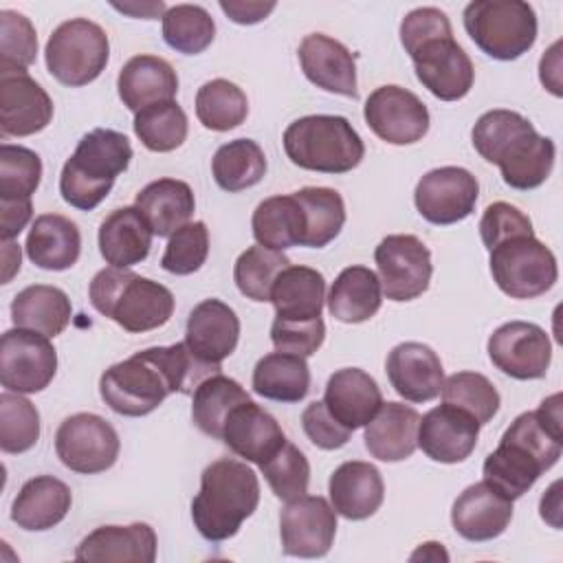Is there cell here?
<instances>
[{"label": "cell", "instance_id": "obj_1", "mask_svg": "<svg viewBox=\"0 0 563 563\" xmlns=\"http://www.w3.org/2000/svg\"><path fill=\"white\" fill-rule=\"evenodd\" d=\"M220 365L200 361L189 345H156L110 365L99 380L103 402L121 416L139 418L152 413L169 394H194Z\"/></svg>", "mask_w": 563, "mask_h": 563}, {"label": "cell", "instance_id": "obj_2", "mask_svg": "<svg viewBox=\"0 0 563 563\" xmlns=\"http://www.w3.org/2000/svg\"><path fill=\"white\" fill-rule=\"evenodd\" d=\"M561 451V394H552L539 409L523 411L510 422L497 449L484 460V482L515 501L559 462Z\"/></svg>", "mask_w": 563, "mask_h": 563}, {"label": "cell", "instance_id": "obj_3", "mask_svg": "<svg viewBox=\"0 0 563 563\" xmlns=\"http://www.w3.org/2000/svg\"><path fill=\"white\" fill-rule=\"evenodd\" d=\"M473 147L495 163L508 187L528 191L543 185L554 167V141L515 110H488L473 125Z\"/></svg>", "mask_w": 563, "mask_h": 563}, {"label": "cell", "instance_id": "obj_4", "mask_svg": "<svg viewBox=\"0 0 563 563\" xmlns=\"http://www.w3.org/2000/svg\"><path fill=\"white\" fill-rule=\"evenodd\" d=\"M260 504V482L244 462L222 457L211 462L200 477L191 501V519L207 541L231 539Z\"/></svg>", "mask_w": 563, "mask_h": 563}, {"label": "cell", "instance_id": "obj_5", "mask_svg": "<svg viewBox=\"0 0 563 563\" xmlns=\"http://www.w3.org/2000/svg\"><path fill=\"white\" fill-rule=\"evenodd\" d=\"M88 297L97 312L132 334L156 330L174 314L172 290L128 268L99 271L90 282Z\"/></svg>", "mask_w": 563, "mask_h": 563}, {"label": "cell", "instance_id": "obj_6", "mask_svg": "<svg viewBox=\"0 0 563 563\" xmlns=\"http://www.w3.org/2000/svg\"><path fill=\"white\" fill-rule=\"evenodd\" d=\"M130 158L132 145L125 134L108 128L90 130L62 167V198L79 211H92L110 194L117 176L128 169Z\"/></svg>", "mask_w": 563, "mask_h": 563}, {"label": "cell", "instance_id": "obj_7", "mask_svg": "<svg viewBox=\"0 0 563 563\" xmlns=\"http://www.w3.org/2000/svg\"><path fill=\"white\" fill-rule=\"evenodd\" d=\"M282 141L290 163L308 172L345 174L365 156L363 139L339 114L301 117L286 128Z\"/></svg>", "mask_w": 563, "mask_h": 563}, {"label": "cell", "instance_id": "obj_8", "mask_svg": "<svg viewBox=\"0 0 563 563\" xmlns=\"http://www.w3.org/2000/svg\"><path fill=\"white\" fill-rule=\"evenodd\" d=\"M462 18L475 46L499 62L521 57L537 42V13L523 0H473Z\"/></svg>", "mask_w": 563, "mask_h": 563}, {"label": "cell", "instance_id": "obj_9", "mask_svg": "<svg viewBox=\"0 0 563 563\" xmlns=\"http://www.w3.org/2000/svg\"><path fill=\"white\" fill-rule=\"evenodd\" d=\"M44 57L48 73L59 84L79 88L103 73L110 57V42L97 22L73 18L51 33Z\"/></svg>", "mask_w": 563, "mask_h": 563}, {"label": "cell", "instance_id": "obj_10", "mask_svg": "<svg viewBox=\"0 0 563 563\" xmlns=\"http://www.w3.org/2000/svg\"><path fill=\"white\" fill-rule=\"evenodd\" d=\"M488 264L497 288L512 299L545 295L559 277L554 253L534 235L504 240L490 249Z\"/></svg>", "mask_w": 563, "mask_h": 563}, {"label": "cell", "instance_id": "obj_11", "mask_svg": "<svg viewBox=\"0 0 563 563\" xmlns=\"http://www.w3.org/2000/svg\"><path fill=\"white\" fill-rule=\"evenodd\" d=\"M119 435L114 427L97 413L68 416L55 433V453L59 462L81 475L108 471L119 457Z\"/></svg>", "mask_w": 563, "mask_h": 563}, {"label": "cell", "instance_id": "obj_12", "mask_svg": "<svg viewBox=\"0 0 563 563\" xmlns=\"http://www.w3.org/2000/svg\"><path fill=\"white\" fill-rule=\"evenodd\" d=\"M57 372V352L48 336L13 328L0 339V383L7 391L37 394Z\"/></svg>", "mask_w": 563, "mask_h": 563}, {"label": "cell", "instance_id": "obj_13", "mask_svg": "<svg viewBox=\"0 0 563 563\" xmlns=\"http://www.w3.org/2000/svg\"><path fill=\"white\" fill-rule=\"evenodd\" d=\"M380 288L391 301H411L420 297L431 282L433 264L427 244L409 233H396L380 240L374 251Z\"/></svg>", "mask_w": 563, "mask_h": 563}, {"label": "cell", "instance_id": "obj_14", "mask_svg": "<svg viewBox=\"0 0 563 563\" xmlns=\"http://www.w3.org/2000/svg\"><path fill=\"white\" fill-rule=\"evenodd\" d=\"M418 81L442 101L466 97L475 81V68L464 48L453 40V31L435 35L407 53Z\"/></svg>", "mask_w": 563, "mask_h": 563}, {"label": "cell", "instance_id": "obj_15", "mask_svg": "<svg viewBox=\"0 0 563 563\" xmlns=\"http://www.w3.org/2000/svg\"><path fill=\"white\" fill-rule=\"evenodd\" d=\"M477 178L455 165L427 172L413 191L418 213L431 224H455L475 211Z\"/></svg>", "mask_w": 563, "mask_h": 563}, {"label": "cell", "instance_id": "obj_16", "mask_svg": "<svg viewBox=\"0 0 563 563\" xmlns=\"http://www.w3.org/2000/svg\"><path fill=\"white\" fill-rule=\"evenodd\" d=\"M488 356L497 369L517 380L543 378L552 361L548 332L528 321H508L488 336Z\"/></svg>", "mask_w": 563, "mask_h": 563}, {"label": "cell", "instance_id": "obj_17", "mask_svg": "<svg viewBox=\"0 0 563 563\" xmlns=\"http://www.w3.org/2000/svg\"><path fill=\"white\" fill-rule=\"evenodd\" d=\"M369 130L391 145H411L429 132L427 106L407 88L380 86L376 88L363 108Z\"/></svg>", "mask_w": 563, "mask_h": 563}, {"label": "cell", "instance_id": "obj_18", "mask_svg": "<svg viewBox=\"0 0 563 563\" xmlns=\"http://www.w3.org/2000/svg\"><path fill=\"white\" fill-rule=\"evenodd\" d=\"M279 534L288 556H325L336 534V510L319 495L292 499L279 515Z\"/></svg>", "mask_w": 563, "mask_h": 563}, {"label": "cell", "instance_id": "obj_19", "mask_svg": "<svg viewBox=\"0 0 563 563\" xmlns=\"http://www.w3.org/2000/svg\"><path fill=\"white\" fill-rule=\"evenodd\" d=\"M477 438L479 422L449 402L427 411L418 424V446L427 457L442 464L464 462L475 451Z\"/></svg>", "mask_w": 563, "mask_h": 563}, {"label": "cell", "instance_id": "obj_20", "mask_svg": "<svg viewBox=\"0 0 563 563\" xmlns=\"http://www.w3.org/2000/svg\"><path fill=\"white\" fill-rule=\"evenodd\" d=\"M53 119L48 92L29 73L0 75V132L2 136H31Z\"/></svg>", "mask_w": 563, "mask_h": 563}, {"label": "cell", "instance_id": "obj_21", "mask_svg": "<svg viewBox=\"0 0 563 563\" xmlns=\"http://www.w3.org/2000/svg\"><path fill=\"white\" fill-rule=\"evenodd\" d=\"M297 55L301 70L310 84L325 92L352 99L358 97L356 64L354 55L345 44L323 33H310L301 40Z\"/></svg>", "mask_w": 563, "mask_h": 563}, {"label": "cell", "instance_id": "obj_22", "mask_svg": "<svg viewBox=\"0 0 563 563\" xmlns=\"http://www.w3.org/2000/svg\"><path fill=\"white\" fill-rule=\"evenodd\" d=\"M385 367L394 391L409 402H429L442 391L444 369L440 356L424 343H398L389 352Z\"/></svg>", "mask_w": 563, "mask_h": 563}, {"label": "cell", "instance_id": "obj_23", "mask_svg": "<svg viewBox=\"0 0 563 563\" xmlns=\"http://www.w3.org/2000/svg\"><path fill=\"white\" fill-rule=\"evenodd\" d=\"M512 519V499L504 497L488 482L466 486L451 508V523L466 541H490Z\"/></svg>", "mask_w": 563, "mask_h": 563}, {"label": "cell", "instance_id": "obj_24", "mask_svg": "<svg viewBox=\"0 0 563 563\" xmlns=\"http://www.w3.org/2000/svg\"><path fill=\"white\" fill-rule=\"evenodd\" d=\"M240 339L235 310L220 299H205L189 312L185 343L205 363L220 365L233 354Z\"/></svg>", "mask_w": 563, "mask_h": 563}, {"label": "cell", "instance_id": "obj_25", "mask_svg": "<svg viewBox=\"0 0 563 563\" xmlns=\"http://www.w3.org/2000/svg\"><path fill=\"white\" fill-rule=\"evenodd\" d=\"M222 442L235 455L260 466L286 444V435L266 409L246 400L229 413L222 429Z\"/></svg>", "mask_w": 563, "mask_h": 563}, {"label": "cell", "instance_id": "obj_26", "mask_svg": "<svg viewBox=\"0 0 563 563\" xmlns=\"http://www.w3.org/2000/svg\"><path fill=\"white\" fill-rule=\"evenodd\" d=\"M328 411L350 431L365 427L383 405L378 383L361 367L336 369L325 385Z\"/></svg>", "mask_w": 563, "mask_h": 563}, {"label": "cell", "instance_id": "obj_27", "mask_svg": "<svg viewBox=\"0 0 563 563\" xmlns=\"http://www.w3.org/2000/svg\"><path fill=\"white\" fill-rule=\"evenodd\" d=\"M328 493L332 508L341 517L361 521L380 508L385 499V484L374 464L352 460L334 468L328 482Z\"/></svg>", "mask_w": 563, "mask_h": 563}, {"label": "cell", "instance_id": "obj_28", "mask_svg": "<svg viewBox=\"0 0 563 563\" xmlns=\"http://www.w3.org/2000/svg\"><path fill=\"white\" fill-rule=\"evenodd\" d=\"M119 97L134 114L163 101H174L178 75L172 64L158 55H134L128 59L117 79Z\"/></svg>", "mask_w": 563, "mask_h": 563}, {"label": "cell", "instance_id": "obj_29", "mask_svg": "<svg viewBox=\"0 0 563 563\" xmlns=\"http://www.w3.org/2000/svg\"><path fill=\"white\" fill-rule=\"evenodd\" d=\"M77 561H125L152 563L156 559V534L147 523L101 526L92 530L75 550Z\"/></svg>", "mask_w": 563, "mask_h": 563}, {"label": "cell", "instance_id": "obj_30", "mask_svg": "<svg viewBox=\"0 0 563 563\" xmlns=\"http://www.w3.org/2000/svg\"><path fill=\"white\" fill-rule=\"evenodd\" d=\"M420 413L402 402H383L365 424V449L380 462H402L418 449Z\"/></svg>", "mask_w": 563, "mask_h": 563}, {"label": "cell", "instance_id": "obj_31", "mask_svg": "<svg viewBox=\"0 0 563 563\" xmlns=\"http://www.w3.org/2000/svg\"><path fill=\"white\" fill-rule=\"evenodd\" d=\"M70 504V488L62 479L53 475H37L24 482L15 495L11 504V519L22 530L42 532L55 528L68 515Z\"/></svg>", "mask_w": 563, "mask_h": 563}, {"label": "cell", "instance_id": "obj_32", "mask_svg": "<svg viewBox=\"0 0 563 563\" xmlns=\"http://www.w3.org/2000/svg\"><path fill=\"white\" fill-rule=\"evenodd\" d=\"M134 207L141 211L154 235L169 238L189 222L196 209V198L185 180L158 178L136 194Z\"/></svg>", "mask_w": 563, "mask_h": 563}, {"label": "cell", "instance_id": "obj_33", "mask_svg": "<svg viewBox=\"0 0 563 563\" xmlns=\"http://www.w3.org/2000/svg\"><path fill=\"white\" fill-rule=\"evenodd\" d=\"M152 229L136 207L110 211L99 227V251L110 266L141 264L152 246Z\"/></svg>", "mask_w": 563, "mask_h": 563}, {"label": "cell", "instance_id": "obj_34", "mask_svg": "<svg viewBox=\"0 0 563 563\" xmlns=\"http://www.w3.org/2000/svg\"><path fill=\"white\" fill-rule=\"evenodd\" d=\"M29 260L44 271H66L81 253L79 227L59 213L37 216L26 235Z\"/></svg>", "mask_w": 563, "mask_h": 563}, {"label": "cell", "instance_id": "obj_35", "mask_svg": "<svg viewBox=\"0 0 563 563\" xmlns=\"http://www.w3.org/2000/svg\"><path fill=\"white\" fill-rule=\"evenodd\" d=\"M271 301L275 306V319H319L325 301V279L317 268L286 266L271 288Z\"/></svg>", "mask_w": 563, "mask_h": 563}, {"label": "cell", "instance_id": "obj_36", "mask_svg": "<svg viewBox=\"0 0 563 563\" xmlns=\"http://www.w3.org/2000/svg\"><path fill=\"white\" fill-rule=\"evenodd\" d=\"M383 303L378 275L367 266H347L332 282L328 310L336 321L363 323L372 319Z\"/></svg>", "mask_w": 563, "mask_h": 563}, {"label": "cell", "instance_id": "obj_37", "mask_svg": "<svg viewBox=\"0 0 563 563\" xmlns=\"http://www.w3.org/2000/svg\"><path fill=\"white\" fill-rule=\"evenodd\" d=\"M73 314L68 295L48 284H33L20 290L11 301V319L15 328H24L44 336L64 332Z\"/></svg>", "mask_w": 563, "mask_h": 563}, {"label": "cell", "instance_id": "obj_38", "mask_svg": "<svg viewBox=\"0 0 563 563\" xmlns=\"http://www.w3.org/2000/svg\"><path fill=\"white\" fill-rule=\"evenodd\" d=\"M253 391L275 402H299L310 391V369L303 356L271 352L253 367Z\"/></svg>", "mask_w": 563, "mask_h": 563}, {"label": "cell", "instance_id": "obj_39", "mask_svg": "<svg viewBox=\"0 0 563 563\" xmlns=\"http://www.w3.org/2000/svg\"><path fill=\"white\" fill-rule=\"evenodd\" d=\"M251 227L257 244L273 251L301 246L303 240V213L292 194L262 200L253 211Z\"/></svg>", "mask_w": 563, "mask_h": 563}, {"label": "cell", "instance_id": "obj_40", "mask_svg": "<svg viewBox=\"0 0 563 563\" xmlns=\"http://www.w3.org/2000/svg\"><path fill=\"white\" fill-rule=\"evenodd\" d=\"M303 213V240L301 246L321 249L330 244L345 224V202L336 189L330 187H303L292 191Z\"/></svg>", "mask_w": 563, "mask_h": 563}, {"label": "cell", "instance_id": "obj_41", "mask_svg": "<svg viewBox=\"0 0 563 563\" xmlns=\"http://www.w3.org/2000/svg\"><path fill=\"white\" fill-rule=\"evenodd\" d=\"M191 398H194V402H191L194 424L202 433L218 438V440H222V429H224L229 413L238 405L251 400L246 389L238 380L224 376L222 372L205 378L194 389Z\"/></svg>", "mask_w": 563, "mask_h": 563}, {"label": "cell", "instance_id": "obj_42", "mask_svg": "<svg viewBox=\"0 0 563 563\" xmlns=\"http://www.w3.org/2000/svg\"><path fill=\"white\" fill-rule=\"evenodd\" d=\"M213 180L220 189L235 194L257 185L266 174L264 150L251 139H235L218 147L211 161Z\"/></svg>", "mask_w": 563, "mask_h": 563}, {"label": "cell", "instance_id": "obj_43", "mask_svg": "<svg viewBox=\"0 0 563 563\" xmlns=\"http://www.w3.org/2000/svg\"><path fill=\"white\" fill-rule=\"evenodd\" d=\"M249 114V101L240 86L229 79H211L196 92V117L213 132L238 128Z\"/></svg>", "mask_w": 563, "mask_h": 563}, {"label": "cell", "instance_id": "obj_44", "mask_svg": "<svg viewBox=\"0 0 563 563\" xmlns=\"http://www.w3.org/2000/svg\"><path fill=\"white\" fill-rule=\"evenodd\" d=\"M216 37V22L198 4L167 7L163 15V40L183 55L202 53Z\"/></svg>", "mask_w": 563, "mask_h": 563}, {"label": "cell", "instance_id": "obj_45", "mask_svg": "<svg viewBox=\"0 0 563 563\" xmlns=\"http://www.w3.org/2000/svg\"><path fill=\"white\" fill-rule=\"evenodd\" d=\"M286 266H290V260L282 251L255 244L235 260L233 279L246 299L271 301V288Z\"/></svg>", "mask_w": 563, "mask_h": 563}, {"label": "cell", "instance_id": "obj_46", "mask_svg": "<svg viewBox=\"0 0 563 563\" xmlns=\"http://www.w3.org/2000/svg\"><path fill=\"white\" fill-rule=\"evenodd\" d=\"M187 114L176 101L154 103L134 117V134L150 152H172L187 139Z\"/></svg>", "mask_w": 563, "mask_h": 563}, {"label": "cell", "instance_id": "obj_47", "mask_svg": "<svg viewBox=\"0 0 563 563\" xmlns=\"http://www.w3.org/2000/svg\"><path fill=\"white\" fill-rule=\"evenodd\" d=\"M442 402L471 413L479 427L490 422L499 411V391L479 372H455L442 383Z\"/></svg>", "mask_w": 563, "mask_h": 563}, {"label": "cell", "instance_id": "obj_48", "mask_svg": "<svg viewBox=\"0 0 563 563\" xmlns=\"http://www.w3.org/2000/svg\"><path fill=\"white\" fill-rule=\"evenodd\" d=\"M40 438V413L31 400L15 391L0 394V449L24 453Z\"/></svg>", "mask_w": 563, "mask_h": 563}, {"label": "cell", "instance_id": "obj_49", "mask_svg": "<svg viewBox=\"0 0 563 563\" xmlns=\"http://www.w3.org/2000/svg\"><path fill=\"white\" fill-rule=\"evenodd\" d=\"M42 180L40 156L22 145H0V200H31Z\"/></svg>", "mask_w": 563, "mask_h": 563}, {"label": "cell", "instance_id": "obj_50", "mask_svg": "<svg viewBox=\"0 0 563 563\" xmlns=\"http://www.w3.org/2000/svg\"><path fill=\"white\" fill-rule=\"evenodd\" d=\"M37 55V35L31 20L18 11H0V75L26 73Z\"/></svg>", "mask_w": 563, "mask_h": 563}, {"label": "cell", "instance_id": "obj_51", "mask_svg": "<svg viewBox=\"0 0 563 563\" xmlns=\"http://www.w3.org/2000/svg\"><path fill=\"white\" fill-rule=\"evenodd\" d=\"M260 468L275 497L292 501L306 495L310 482V464L292 442L286 440V444L273 457L260 464Z\"/></svg>", "mask_w": 563, "mask_h": 563}, {"label": "cell", "instance_id": "obj_52", "mask_svg": "<svg viewBox=\"0 0 563 563\" xmlns=\"http://www.w3.org/2000/svg\"><path fill=\"white\" fill-rule=\"evenodd\" d=\"M209 255V229L205 222H187L169 235L161 266L172 275L196 273Z\"/></svg>", "mask_w": 563, "mask_h": 563}, {"label": "cell", "instance_id": "obj_53", "mask_svg": "<svg viewBox=\"0 0 563 563\" xmlns=\"http://www.w3.org/2000/svg\"><path fill=\"white\" fill-rule=\"evenodd\" d=\"M479 235L484 246L490 251L504 240L517 238V235H534L530 218L519 211L515 205L508 202H493L486 207L482 220H479Z\"/></svg>", "mask_w": 563, "mask_h": 563}, {"label": "cell", "instance_id": "obj_54", "mask_svg": "<svg viewBox=\"0 0 563 563\" xmlns=\"http://www.w3.org/2000/svg\"><path fill=\"white\" fill-rule=\"evenodd\" d=\"M325 339V325L323 319H310V321H282L275 319L271 325V341L279 352L299 354V356H312Z\"/></svg>", "mask_w": 563, "mask_h": 563}, {"label": "cell", "instance_id": "obj_55", "mask_svg": "<svg viewBox=\"0 0 563 563\" xmlns=\"http://www.w3.org/2000/svg\"><path fill=\"white\" fill-rule=\"evenodd\" d=\"M301 427L303 433L308 435V440L323 449V451H334L347 444L352 431L347 427H343L325 407L323 400H314L310 402L303 413H301Z\"/></svg>", "mask_w": 563, "mask_h": 563}, {"label": "cell", "instance_id": "obj_56", "mask_svg": "<svg viewBox=\"0 0 563 563\" xmlns=\"http://www.w3.org/2000/svg\"><path fill=\"white\" fill-rule=\"evenodd\" d=\"M31 200H0V235L2 240H13L31 220Z\"/></svg>", "mask_w": 563, "mask_h": 563}, {"label": "cell", "instance_id": "obj_57", "mask_svg": "<svg viewBox=\"0 0 563 563\" xmlns=\"http://www.w3.org/2000/svg\"><path fill=\"white\" fill-rule=\"evenodd\" d=\"M275 2H260V0H222L220 9L233 20L235 24H257L268 18L275 9Z\"/></svg>", "mask_w": 563, "mask_h": 563}, {"label": "cell", "instance_id": "obj_58", "mask_svg": "<svg viewBox=\"0 0 563 563\" xmlns=\"http://www.w3.org/2000/svg\"><path fill=\"white\" fill-rule=\"evenodd\" d=\"M112 7L117 11H123V13H130L134 18H145V20H154L158 15H165L167 7L163 2H128V4H119V2H112Z\"/></svg>", "mask_w": 563, "mask_h": 563}, {"label": "cell", "instance_id": "obj_59", "mask_svg": "<svg viewBox=\"0 0 563 563\" xmlns=\"http://www.w3.org/2000/svg\"><path fill=\"white\" fill-rule=\"evenodd\" d=\"M20 244L13 240H2V262H4V273H2V284H9L11 277L20 271Z\"/></svg>", "mask_w": 563, "mask_h": 563}, {"label": "cell", "instance_id": "obj_60", "mask_svg": "<svg viewBox=\"0 0 563 563\" xmlns=\"http://www.w3.org/2000/svg\"><path fill=\"white\" fill-rule=\"evenodd\" d=\"M440 561V559H449V554L442 550V543L438 541H429V543H422L413 554H411V561Z\"/></svg>", "mask_w": 563, "mask_h": 563}]
</instances>
